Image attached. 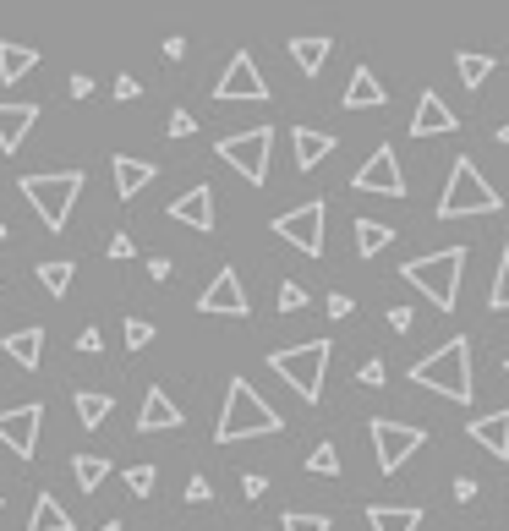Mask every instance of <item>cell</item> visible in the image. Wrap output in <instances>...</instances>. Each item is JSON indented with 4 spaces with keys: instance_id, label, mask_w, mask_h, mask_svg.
Wrapping results in <instances>:
<instances>
[{
    "instance_id": "obj_12",
    "label": "cell",
    "mask_w": 509,
    "mask_h": 531,
    "mask_svg": "<svg viewBox=\"0 0 509 531\" xmlns=\"http://www.w3.org/2000/svg\"><path fill=\"white\" fill-rule=\"evenodd\" d=\"M39 433H44V406H11V411H0V444H6L17 460H33Z\"/></svg>"
},
{
    "instance_id": "obj_41",
    "label": "cell",
    "mask_w": 509,
    "mask_h": 531,
    "mask_svg": "<svg viewBox=\"0 0 509 531\" xmlns=\"http://www.w3.org/2000/svg\"><path fill=\"white\" fill-rule=\"evenodd\" d=\"M241 493H247V499H263V493H269V477H258V471L241 477Z\"/></svg>"
},
{
    "instance_id": "obj_42",
    "label": "cell",
    "mask_w": 509,
    "mask_h": 531,
    "mask_svg": "<svg viewBox=\"0 0 509 531\" xmlns=\"http://www.w3.org/2000/svg\"><path fill=\"white\" fill-rule=\"evenodd\" d=\"M77 351H88V356H94V351H104L99 329H83V334H77Z\"/></svg>"
},
{
    "instance_id": "obj_44",
    "label": "cell",
    "mask_w": 509,
    "mask_h": 531,
    "mask_svg": "<svg viewBox=\"0 0 509 531\" xmlns=\"http://www.w3.org/2000/svg\"><path fill=\"white\" fill-rule=\"evenodd\" d=\"M455 499H460V504L477 499V477H460V482H455Z\"/></svg>"
},
{
    "instance_id": "obj_4",
    "label": "cell",
    "mask_w": 509,
    "mask_h": 531,
    "mask_svg": "<svg viewBox=\"0 0 509 531\" xmlns=\"http://www.w3.org/2000/svg\"><path fill=\"white\" fill-rule=\"evenodd\" d=\"M17 187H22V198L33 203V214L44 219V230H66L72 203L83 198L88 176H83V170H55V176H22Z\"/></svg>"
},
{
    "instance_id": "obj_28",
    "label": "cell",
    "mask_w": 509,
    "mask_h": 531,
    "mask_svg": "<svg viewBox=\"0 0 509 531\" xmlns=\"http://www.w3.org/2000/svg\"><path fill=\"white\" fill-rule=\"evenodd\" d=\"M39 66V50H22V44H0V77L6 83H22V77Z\"/></svg>"
},
{
    "instance_id": "obj_6",
    "label": "cell",
    "mask_w": 509,
    "mask_h": 531,
    "mask_svg": "<svg viewBox=\"0 0 509 531\" xmlns=\"http://www.w3.org/2000/svg\"><path fill=\"white\" fill-rule=\"evenodd\" d=\"M323 367H329V340H307V345H291V351L269 356V373H280L307 406L323 400Z\"/></svg>"
},
{
    "instance_id": "obj_16",
    "label": "cell",
    "mask_w": 509,
    "mask_h": 531,
    "mask_svg": "<svg viewBox=\"0 0 509 531\" xmlns=\"http://www.w3.org/2000/svg\"><path fill=\"white\" fill-rule=\"evenodd\" d=\"M466 438H471V444H482L493 460H509V406L504 411H488V417H471Z\"/></svg>"
},
{
    "instance_id": "obj_22",
    "label": "cell",
    "mask_w": 509,
    "mask_h": 531,
    "mask_svg": "<svg viewBox=\"0 0 509 531\" xmlns=\"http://www.w3.org/2000/svg\"><path fill=\"white\" fill-rule=\"evenodd\" d=\"M334 55V39H323V33H302V39H291V61L302 77H318L323 61Z\"/></svg>"
},
{
    "instance_id": "obj_14",
    "label": "cell",
    "mask_w": 509,
    "mask_h": 531,
    "mask_svg": "<svg viewBox=\"0 0 509 531\" xmlns=\"http://www.w3.org/2000/svg\"><path fill=\"white\" fill-rule=\"evenodd\" d=\"M460 115L444 105V94H433V88H422V99H416V115H411V137H444L455 132Z\"/></svg>"
},
{
    "instance_id": "obj_10",
    "label": "cell",
    "mask_w": 509,
    "mask_h": 531,
    "mask_svg": "<svg viewBox=\"0 0 509 531\" xmlns=\"http://www.w3.org/2000/svg\"><path fill=\"white\" fill-rule=\"evenodd\" d=\"M214 99H225V105H236V99H252V105H263V99H269V83H263L258 61H252L247 50H236V55H230L225 77L214 83Z\"/></svg>"
},
{
    "instance_id": "obj_29",
    "label": "cell",
    "mask_w": 509,
    "mask_h": 531,
    "mask_svg": "<svg viewBox=\"0 0 509 531\" xmlns=\"http://www.w3.org/2000/svg\"><path fill=\"white\" fill-rule=\"evenodd\" d=\"M493 66H499V61H493V55H477V50H460L455 55V72H460V83H466V88H482L493 77Z\"/></svg>"
},
{
    "instance_id": "obj_40",
    "label": "cell",
    "mask_w": 509,
    "mask_h": 531,
    "mask_svg": "<svg viewBox=\"0 0 509 531\" xmlns=\"http://www.w3.org/2000/svg\"><path fill=\"white\" fill-rule=\"evenodd\" d=\"M192 132H198V121H192L187 110H176V115H170V137H192Z\"/></svg>"
},
{
    "instance_id": "obj_31",
    "label": "cell",
    "mask_w": 509,
    "mask_h": 531,
    "mask_svg": "<svg viewBox=\"0 0 509 531\" xmlns=\"http://www.w3.org/2000/svg\"><path fill=\"white\" fill-rule=\"evenodd\" d=\"M72 280H77V263H39V285H44V291H50V296H66V291H72Z\"/></svg>"
},
{
    "instance_id": "obj_19",
    "label": "cell",
    "mask_w": 509,
    "mask_h": 531,
    "mask_svg": "<svg viewBox=\"0 0 509 531\" xmlns=\"http://www.w3.org/2000/svg\"><path fill=\"white\" fill-rule=\"evenodd\" d=\"M340 105H345V110H384L389 94H384V83H378L367 66H356L351 83H345V94H340Z\"/></svg>"
},
{
    "instance_id": "obj_32",
    "label": "cell",
    "mask_w": 509,
    "mask_h": 531,
    "mask_svg": "<svg viewBox=\"0 0 509 531\" xmlns=\"http://www.w3.org/2000/svg\"><path fill=\"white\" fill-rule=\"evenodd\" d=\"M307 471H312V477H340V449H334V444H318V449L307 455Z\"/></svg>"
},
{
    "instance_id": "obj_25",
    "label": "cell",
    "mask_w": 509,
    "mask_h": 531,
    "mask_svg": "<svg viewBox=\"0 0 509 531\" xmlns=\"http://www.w3.org/2000/svg\"><path fill=\"white\" fill-rule=\"evenodd\" d=\"M28 531H72V515L61 510L55 493H39V504H33V515H28Z\"/></svg>"
},
{
    "instance_id": "obj_13",
    "label": "cell",
    "mask_w": 509,
    "mask_h": 531,
    "mask_svg": "<svg viewBox=\"0 0 509 531\" xmlns=\"http://www.w3.org/2000/svg\"><path fill=\"white\" fill-rule=\"evenodd\" d=\"M351 187H356V192H378V198H406V176H400V154L384 143V148H378V154H373V159H367V165L351 176Z\"/></svg>"
},
{
    "instance_id": "obj_3",
    "label": "cell",
    "mask_w": 509,
    "mask_h": 531,
    "mask_svg": "<svg viewBox=\"0 0 509 531\" xmlns=\"http://www.w3.org/2000/svg\"><path fill=\"white\" fill-rule=\"evenodd\" d=\"M460 274H466V247H444V252H427V258H411L406 269H400V280L416 285L438 313H455Z\"/></svg>"
},
{
    "instance_id": "obj_23",
    "label": "cell",
    "mask_w": 509,
    "mask_h": 531,
    "mask_svg": "<svg viewBox=\"0 0 509 531\" xmlns=\"http://www.w3.org/2000/svg\"><path fill=\"white\" fill-rule=\"evenodd\" d=\"M367 526L373 531H422L416 504H367Z\"/></svg>"
},
{
    "instance_id": "obj_15",
    "label": "cell",
    "mask_w": 509,
    "mask_h": 531,
    "mask_svg": "<svg viewBox=\"0 0 509 531\" xmlns=\"http://www.w3.org/2000/svg\"><path fill=\"white\" fill-rule=\"evenodd\" d=\"M170 219H181V225H192V230L208 236V230H214V187H208V181L203 187H187L176 203H170Z\"/></svg>"
},
{
    "instance_id": "obj_48",
    "label": "cell",
    "mask_w": 509,
    "mask_h": 531,
    "mask_svg": "<svg viewBox=\"0 0 509 531\" xmlns=\"http://www.w3.org/2000/svg\"><path fill=\"white\" fill-rule=\"evenodd\" d=\"M499 143H504V148H509V121H504V126H499Z\"/></svg>"
},
{
    "instance_id": "obj_2",
    "label": "cell",
    "mask_w": 509,
    "mask_h": 531,
    "mask_svg": "<svg viewBox=\"0 0 509 531\" xmlns=\"http://www.w3.org/2000/svg\"><path fill=\"white\" fill-rule=\"evenodd\" d=\"M280 427H285V417L247 384V378H230L225 411H219V422H214V438H219V444H241V438H274Z\"/></svg>"
},
{
    "instance_id": "obj_33",
    "label": "cell",
    "mask_w": 509,
    "mask_h": 531,
    "mask_svg": "<svg viewBox=\"0 0 509 531\" xmlns=\"http://www.w3.org/2000/svg\"><path fill=\"white\" fill-rule=\"evenodd\" d=\"M334 521L323 510H285V531H329Z\"/></svg>"
},
{
    "instance_id": "obj_20",
    "label": "cell",
    "mask_w": 509,
    "mask_h": 531,
    "mask_svg": "<svg viewBox=\"0 0 509 531\" xmlns=\"http://www.w3.org/2000/svg\"><path fill=\"white\" fill-rule=\"evenodd\" d=\"M33 121H39V105H0V148H6V154H17L22 148V137L33 132Z\"/></svg>"
},
{
    "instance_id": "obj_8",
    "label": "cell",
    "mask_w": 509,
    "mask_h": 531,
    "mask_svg": "<svg viewBox=\"0 0 509 531\" xmlns=\"http://www.w3.org/2000/svg\"><path fill=\"white\" fill-rule=\"evenodd\" d=\"M367 433H373V449H378V471H384V477H395V471L406 466V460L416 455V449L427 444V433H422V427H411V422H395V417H373V427H367Z\"/></svg>"
},
{
    "instance_id": "obj_1",
    "label": "cell",
    "mask_w": 509,
    "mask_h": 531,
    "mask_svg": "<svg viewBox=\"0 0 509 531\" xmlns=\"http://www.w3.org/2000/svg\"><path fill=\"white\" fill-rule=\"evenodd\" d=\"M411 384L416 389H433V395H444V400H460V406H471V400H477V378H471V340H466V334H455V340H444L433 356H422V362L411 367Z\"/></svg>"
},
{
    "instance_id": "obj_24",
    "label": "cell",
    "mask_w": 509,
    "mask_h": 531,
    "mask_svg": "<svg viewBox=\"0 0 509 531\" xmlns=\"http://www.w3.org/2000/svg\"><path fill=\"white\" fill-rule=\"evenodd\" d=\"M6 356L33 373V367L44 362V329H39V323H28V329H11V334H6Z\"/></svg>"
},
{
    "instance_id": "obj_17",
    "label": "cell",
    "mask_w": 509,
    "mask_h": 531,
    "mask_svg": "<svg viewBox=\"0 0 509 531\" xmlns=\"http://www.w3.org/2000/svg\"><path fill=\"white\" fill-rule=\"evenodd\" d=\"M187 417H181V406L165 395V389H148L143 395V417H137V433H170V427H181Z\"/></svg>"
},
{
    "instance_id": "obj_34",
    "label": "cell",
    "mask_w": 509,
    "mask_h": 531,
    "mask_svg": "<svg viewBox=\"0 0 509 531\" xmlns=\"http://www.w3.org/2000/svg\"><path fill=\"white\" fill-rule=\"evenodd\" d=\"M488 307H493V313H509V247H504V258H499V274H493Z\"/></svg>"
},
{
    "instance_id": "obj_43",
    "label": "cell",
    "mask_w": 509,
    "mask_h": 531,
    "mask_svg": "<svg viewBox=\"0 0 509 531\" xmlns=\"http://www.w3.org/2000/svg\"><path fill=\"white\" fill-rule=\"evenodd\" d=\"M132 252H137L132 236H115V241H110V258H132Z\"/></svg>"
},
{
    "instance_id": "obj_37",
    "label": "cell",
    "mask_w": 509,
    "mask_h": 531,
    "mask_svg": "<svg viewBox=\"0 0 509 531\" xmlns=\"http://www.w3.org/2000/svg\"><path fill=\"white\" fill-rule=\"evenodd\" d=\"M126 488H132L137 499H148V493H154V466H132L126 471Z\"/></svg>"
},
{
    "instance_id": "obj_11",
    "label": "cell",
    "mask_w": 509,
    "mask_h": 531,
    "mask_svg": "<svg viewBox=\"0 0 509 531\" xmlns=\"http://www.w3.org/2000/svg\"><path fill=\"white\" fill-rule=\"evenodd\" d=\"M198 313H203V318H247V313H252L247 285H241L236 269H219V274H214V285L198 296Z\"/></svg>"
},
{
    "instance_id": "obj_26",
    "label": "cell",
    "mask_w": 509,
    "mask_h": 531,
    "mask_svg": "<svg viewBox=\"0 0 509 531\" xmlns=\"http://www.w3.org/2000/svg\"><path fill=\"white\" fill-rule=\"evenodd\" d=\"M72 406H77V422H83V427H104V417L115 411V400L99 395V389H77Z\"/></svg>"
},
{
    "instance_id": "obj_9",
    "label": "cell",
    "mask_w": 509,
    "mask_h": 531,
    "mask_svg": "<svg viewBox=\"0 0 509 531\" xmlns=\"http://www.w3.org/2000/svg\"><path fill=\"white\" fill-rule=\"evenodd\" d=\"M323 219H329V203H323V198H307L302 209H291V214L274 219V236L291 241V247L307 252V258H318V252H323Z\"/></svg>"
},
{
    "instance_id": "obj_5",
    "label": "cell",
    "mask_w": 509,
    "mask_h": 531,
    "mask_svg": "<svg viewBox=\"0 0 509 531\" xmlns=\"http://www.w3.org/2000/svg\"><path fill=\"white\" fill-rule=\"evenodd\" d=\"M499 192L488 187V176H482L471 159H455V170H449L444 181V198H438V219H466V214H499Z\"/></svg>"
},
{
    "instance_id": "obj_30",
    "label": "cell",
    "mask_w": 509,
    "mask_h": 531,
    "mask_svg": "<svg viewBox=\"0 0 509 531\" xmlns=\"http://www.w3.org/2000/svg\"><path fill=\"white\" fill-rule=\"evenodd\" d=\"M72 477H77L83 493H99V482L110 477V460L104 455H72Z\"/></svg>"
},
{
    "instance_id": "obj_35",
    "label": "cell",
    "mask_w": 509,
    "mask_h": 531,
    "mask_svg": "<svg viewBox=\"0 0 509 531\" xmlns=\"http://www.w3.org/2000/svg\"><path fill=\"white\" fill-rule=\"evenodd\" d=\"M121 329H126V351H143V345L154 340V323H148V318H126Z\"/></svg>"
},
{
    "instance_id": "obj_39",
    "label": "cell",
    "mask_w": 509,
    "mask_h": 531,
    "mask_svg": "<svg viewBox=\"0 0 509 531\" xmlns=\"http://www.w3.org/2000/svg\"><path fill=\"white\" fill-rule=\"evenodd\" d=\"M187 504H214V488H208L203 477H192L187 482Z\"/></svg>"
},
{
    "instance_id": "obj_7",
    "label": "cell",
    "mask_w": 509,
    "mask_h": 531,
    "mask_svg": "<svg viewBox=\"0 0 509 531\" xmlns=\"http://www.w3.org/2000/svg\"><path fill=\"white\" fill-rule=\"evenodd\" d=\"M269 148H274V126H252V132L219 137V159H225L236 176H247L252 187L269 181Z\"/></svg>"
},
{
    "instance_id": "obj_27",
    "label": "cell",
    "mask_w": 509,
    "mask_h": 531,
    "mask_svg": "<svg viewBox=\"0 0 509 531\" xmlns=\"http://www.w3.org/2000/svg\"><path fill=\"white\" fill-rule=\"evenodd\" d=\"M389 241H395L389 225H378V219H356V258H378Z\"/></svg>"
},
{
    "instance_id": "obj_45",
    "label": "cell",
    "mask_w": 509,
    "mask_h": 531,
    "mask_svg": "<svg viewBox=\"0 0 509 531\" xmlns=\"http://www.w3.org/2000/svg\"><path fill=\"white\" fill-rule=\"evenodd\" d=\"M351 296H329V318H351Z\"/></svg>"
},
{
    "instance_id": "obj_36",
    "label": "cell",
    "mask_w": 509,
    "mask_h": 531,
    "mask_svg": "<svg viewBox=\"0 0 509 531\" xmlns=\"http://www.w3.org/2000/svg\"><path fill=\"white\" fill-rule=\"evenodd\" d=\"M274 302H280V313H302V307H307V291H302V285H296V280H285Z\"/></svg>"
},
{
    "instance_id": "obj_47",
    "label": "cell",
    "mask_w": 509,
    "mask_h": 531,
    "mask_svg": "<svg viewBox=\"0 0 509 531\" xmlns=\"http://www.w3.org/2000/svg\"><path fill=\"white\" fill-rule=\"evenodd\" d=\"M148 280H170V258H148Z\"/></svg>"
},
{
    "instance_id": "obj_18",
    "label": "cell",
    "mask_w": 509,
    "mask_h": 531,
    "mask_svg": "<svg viewBox=\"0 0 509 531\" xmlns=\"http://www.w3.org/2000/svg\"><path fill=\"white\" fill-rule=\"evenodd\" d=\"M110 170H115V198H126V203H132L137 192H143L148 181L159 176V165H148V159H132V154H115Z\"/></svg>"
},
{
    "instance_id": "obj_38",
    "label": "cell",
    "mask_w": 509,
    "mask_h": 531,
    "mask_svg": "<svg viewBox=\"0 0 509 531\" xmlns=\"http://www.w3.org/2000/svg\"><path fill=\"white\" fill-rule=\"evenodd\" d=\"M356 378H362V384H367V389H384L389 367H384V362H378V356H373V362H362V373H356Z\"/></svg>"
},
{
    "instance_id": "obj_50",
    "label": "cell",
    "mask_w": 509,
    "mask_h": 531,
    "mask_svg": "<svg viewBox=\"0 0 509 531\" xmlns=\"http://www.w3.org/2000/svg\"><path fill=\"white\" fill-rule=\"evenodd\" d=\"M0 241H6V219H0Z\"/></svg>"
},
{
    "instance_id": "obj_51",
    "label": "cell",
    "mask_w": 509,
    "mask_h": 531,
    "mask_svg": "<svg viewBox=\"0 0 509 531\" xmlns=\"http://www.w3.org/2000/svg\"><path fill=\"white\" fill-rule=\"evenodd\" d=\"M504 373H509V356H504Z\"/></svg>"
},
{
    "instance_id": "obj_49",
    "label": "cell",
    "mask_w": 509,
    "mask_h": 531,
    "mask_svg": "<svg viewBox=\"0 0 509 531\" xmlns=\"http://www.w3.org/2000/svg\"><path fill=\"white\" fill-rule=\"evenodd\" d=\"M99 531H126V526H121V521H104V526H99Z\"/></svg>"
},
{
    "instance_id": "obj_46",
    "label": "cell",
    "mask_w": 509,
    "mask_h": 531,
    "mask_svg": "<svg viewBox=\"0 0 509 531\" xmlns=\"http://www.w3.org/2000/svg\"><path fill=\"white\" fill-rule=\"evenodd\" d=\"M389 329L406 334V329H411V307H395V313H389Z\"/></svg>"
},
{
    "instance_id": "obj_21",
    "label": "cell",
    "mask_w": 509,
    "mask_h": 531,
    "mask_svg": "<svg viewBox=\"0 0 509 531\" xmlns=\"http://www.w3.org/2000/svg\"><path fill=\"white\" fill-rule=\"evenodd\" d=\"M291 148H296V170H318L334 154V137L312 132V126H291Z\"/></svg>"
}]
</instances>
